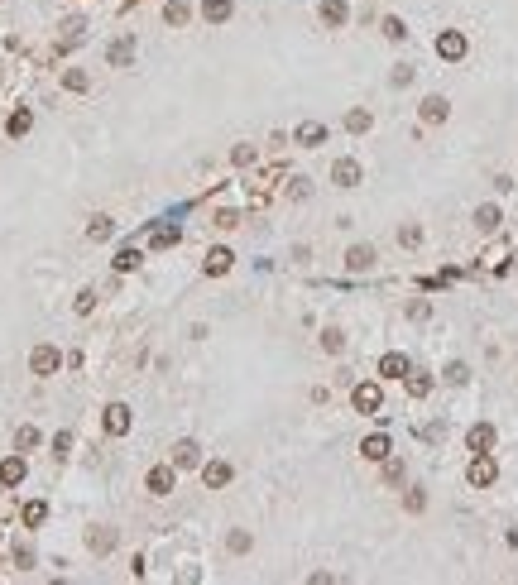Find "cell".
<instances>
[{
    "label": "cell",
    "mask_w": 518,
    "mask_h": 585,
    "mask_svg": "<svg viewBox=\"0 0 518 585\" xmlns=\"http://www.w3.org/2000/svg\"><path fill=\"white\" fill-rule=\"evenodd\" d=\"M380 374H384V379H408V355L389 350V355L380 360Z\"/></svg>",
    "instance_id": "14"
},
{
    "label": "cell",
    "mask_w": 518,
    "mask_h": 585,
    "mask_svg": "<svg viewBox=\"0 0 518 585\" xmlns=\"http://www.w3.org/2000/svg\"><path fill=\"white\" fill-rule=\"evenodd\" d=\"M465 480H470L475 489H490L494 480H499V465H494V456H490V451H475V461H470Z\"/></svg>",
    "instance_id": "1"
},
{
    "label": "cell",
    "mask_w": 518,
    "mask_h": 585,
    "mask_svg": "<svg viewBox=\"0 0 518 585\" xmlns=\"http://www.w3.org/2000/svg\"><path fill=\"white\" fill-rule=\"evenodd\" d=\"M58 365H63V355L53 346H34V355H29V370L34 374H58Z\"/></svg>",
    "instance_id": "6"
},
{
    "label": "cell",
    "mask_w": 518,
    "mask_h": 585,
    "mask_svg": "<svg viewBox=\"0 0 518 585\" xmlns=\"http://www.w3.org/2000/svg\"><path fill=\"white\" fill-rule=\"evenodd\" d=\"M178 240H183V226H159V231L149 236V245H154V250H168V245H178Z\"/></svg>",
    "instance_id": "24"
},
{
    "label": "cell",
    "mask_w": 518,
    "mask_h": 585,
    "mask_svg": "<svg viewBox=\"0 0 518 585\" xmlns=\"http://www.w3.org/2000/svg\"><path fill=\"white\" fill-rule=\"evenodd\" d=\"M475 226H480V231H494V226H499V207H494V202L475 207Z\"/></svg>",
    "instance_id": "28"
},
{
    "label": "cell",
    "mask_w": 518,
    "mask_h": 585,
    "mask_svg": "<svg viewBox=\"0 0 518 585\" xmlns=\"http://www.w3.org/2000/svg\"><path fill=\"white\" fill-rule=\"evenodd\" d=\"M408 82H413V68H408V63H399V68H394V86H408Z\"/></svg>",
    "instance_id": "35"
},
{
    "label": "cell",
    "mask_w": 518,
    "mask_h": 585,
    "mask_svg": "<svg viewBox=\"0 0 518 585\" xmlns=\"http://www.w3.org/2000/svg\"><path fill=\"white\" fill-rule=\"evenodd\" d=\"M34 446H39V427L25 423L20 432H15V451H34Z\"/></svg>",
    "instance_id": "25"
},
{
    "label": "cell",
    "mask_w": 518,
    "mask_h": 585,
    "mask_svg": "<svg viewBox=\"0 0 518 585\" xmlns=\"http://www.w3.org/2000/svg\"><path fill=\"white\" fill-rule=\"evenodd\" d=\"M86 547L101 557V552H110V547H115V532H110V528H91V532H86Z\"/></svg>",
    "instance_id": "23"
},
{
    "label": "cell",
    "mask_w": 518,
    "mask_h": 585,
    "mask_svg": "<svg viewBox=\"0 0 518 585\" xmlns=\"http://www.w3.org/2000/svg\"><path fill=\"white\" fill-rule=\"evenodd\" d=\"M231 552H250V532H231Z\"/></svg>",
    "instance_id": "39"
},
{
    "label": "cell",
    "mask_w": 518,
    "mask_h": 585,
    "mask_svg": "<svg viewBox=\"0 0 518 585\" xmlns=\"http://www.w3.org/2000/svg\"><path fill=\"white\" fill-rule=\"evenodd\" d=\"M322 350H327V355H341V350H346V336H341L336 326H331V331H322Z\"/></svg>",
    "instance_id": "31"
},
{
    "label": "cell",
    "mask_w": 518,
    "mask_h": 585,
    "mask_svg": "<svg viewBox=\"0 0 518 585\" xmlns=\"http://www.w3.org/2000/svg\"><path fill=\"white\" fill-rule=\"evenodd\" d=\"M168 465H173V470H197V465H202V446H197V442H178Z\"/></svg>",
    "instance_id": "5"
},
{
    "label": "cell",
    "mask_w": 518,
    "mask_h": 585,
    "mask_svg": "<svg viewBox=\"0 0 518 585\" xmlns=\"http://www.w3.org/2000/svg\"><path fill=\"white\" fill-rule=\"evenodd\" d=\"M427 389H432L427 374H408V394H413V399H427Z\"/></svg>",
    "instance_id": "32"
},
{
    "label": "cell",
    "mask_w": 518,
    "mask_h": 585,
    "mask_svg": "<svg viewBox=\"0 0 518 585\" xmlns=\"http://www.w3.org/2000/svg\"><path fill=\"white\" fill-rule=\"evenodd\" d=\"M202 484H207V489L231 484V465H226V461H207V465H202Z\"/></svg>",
    "instance_id": "12"
},
{
    "label": "cell",
    "mask_w": 518,
    "mask_h": 585,
    "mask_svg": "<svg viewBox=\"0 0 518 585\" xmlns=\"http://www.w3.org/2000/svg\"><path fill=\"white\" fill-rule=\"evenodd\" d=\"M399 240H403V245H417V240H422V231H417V226H403V231H399Z\"/></svg>",
    "instance_id": "41"
},
{
    "label": "cell",
    "mask_w": 518,
    "mask_h": 585,
    "mask_svg": "<svg viewBox=\"0 0 518 585\" xmlns=\"http://www.w3.org/2000/svg\"><path fill=\"white\" fill-rule=\"evenodd\" d=\"M235 264V255H231V250H226V245H216V250H207V274H226V269Z\"/></svg>",
    "instance_id": "19"
},
{
    "label": "cell",
    "mask_w": 518,
    "mask_h": 585,
    "mask_svg": "<svg viewBox=\"0 0 518 585\" xmlns=\"http://www.w3.org/2000/svg\"><path fill=\"white\" fill-rule=\"evenodd\" d=\"M370 264H375V245H351V255H346V269H351V274H365Z\"/></svg>",
    "instance_id": "15"
},
{
    "label": "cell",
    "mask_w": 518,
    "mask_h": 585,
    "mask_svg": "<svg viewBox=\"0 0 518 585\" xmlns=\"http://www.w3.org/2000/svg\"><path fill=\"white\" fill-rule=\"evenodd\" d=\"M322 139H327V125H317V120H302L298 125V144L302 149H317Z\"/></svg>",
    "instance_id": "17"
},
{
    "label": "cell",
    "mask_w": 518,
    "mask_h": 585,
    "mask_svg": "<svg viewBox=\"0 0 518 585\" xmlns=\"http://www.w3.org/2000/svg\"><path fill=\"white\" fill-rule=\"evenodd\" d=\"M235 163H240V168L254 163V144H235Z\"/></svg>",
    "instance_id": "37"
},
{
    "label": "cell",
    "mask_w": 518,
    "mask_h": 585,
    "mask_svg": "<svg viewBox=\"0 0 518 585\" xmlns=\"http://www.w3.org/2000/svg\"><path fill=\"white\" fill-rule=\"evenodd\" d=\"M101 427H106V437H125V432H130V408H125V403H110Z\"/></svg>",
    "instance_id": "4"
},
{
    "label": "cell",
    "mask_w": 518,
    "mask_h": 585,
    "mask_svg": "<svg viewBox=\"0 0 518 585\" xmlns=\"http://www.w3.org/2000/svg\"><path fill=\"white\" fill-rule=\"evenodd\" d=\"M86 236H91V240H110V236H115V221H110V216H91Z\"/></svg>",
    "instance_id": "26"
},
{
    "label": "cell",
    "mask_w": 518,
    "mask_h": 585,
    "mask_svg": "<svg viewBox=\"0 0 518 585\" xmlns=\"http://www.w3.org/2000/svg\"><path fill=\"white\" fill-rule=\"evenodd\" d=\"M202 20L207 25H226L231 20V0H202Z\"/></svg>",
    "instance_id": "20"
},
{
    "label": "cell",
    "mask_w": 518,
    "mask_h": 585,
    "mask_svg": "<svg viewBox=\"0 0 518 585\" xmlns=\"http://www.w3.org/2000/svg\"><path fill=\"white\" fill-rule=\"evenodd\" d=\"M130 58H135V39H130V34H120V39L106 49V63H110V68H125Z\"/></svg>",
    "instance_id": "9"
},
{
    "label": "cell",
    "mask_w": 518,
    "mask_h": 585,
    "mask_svg": "<svg viewBox=\"0 0 518 585\" xmlns=\"http://www.w3.org/2000/svg\"><path fill=\"white\" fill-rule=\"evenodd\" d=\"M446 115H451V106H446V96H427V101H422V120H427V125H441Z\"/></svg>",
    "instance_id": "18"
},
{
    "label": "cell",
    "mask_w": 518,
    "mask_h": 585,
    "mask_svg": "<svg viewBox=\"0 0 518 585\" xmlns=\"http://www.w3.org/2000/svg\"><path fill=\"white\" fill-rule=\"evenodd\" d=\"M465 374H470L465 365H446V384H465Z\"/></svg>",
    "instance_id": "38"
},
{
    "label": "cell",
    "mask_w": 518,
    "mask_h": 585,
    "mask_svg": "<svg viewBox=\"0 0 518 585\" xmlns=\"http://www.w3.org/2000/svg\"><path fill=\"white\" fill-rule=\"evenodd\" d=\"M351 403H355V413H380L384 408V389L380 384H355Z\"/></svg>",
    "instance_id": "2"
},
{
    "label": "cell",
    "mask_w": 518,
    "mask_h": 585,
    "mask_svg": "<svg viewBox=\"0 0 518 585\" xmlns=\"http://www.w3.org/2000/svg\"><path fill=\"white\" fill-rule=\"evenodd\" d=\"M188 20H192L188 0H168V5H164V25H173V29H178V25H188Z\"/></svg>",
    "instance_id": "21"
},
{
    "label": "cell",
    "mask_w": 518,
    "mask_h": 585,
    "mask_svg": "<svg viewBox=\"0 0 518 585\" xmlns=\"http://www.w3.org/2000/svg\"><path fill=\"white\" fill-rule=\"evenodd\" d=\"M63 86H67V91H86V72H77V68L63 72Z\"/></svg>",
    "instance_id": "33"
},
{
    "label": "cell",
    "mask_w": 518,
    "mask_h": 585,
    "mask_svg": "<svg viewBox=\"0 0 518 585\" xmlns=\"http://www.w3.org/2000/svg\"><path fill=\"white\" fill-rule=\"evenodd\" d=\"M389 451H394V446H389V432H370V437L360 442V456H370V461H384Z\"/></svg>",
    "instance_id": "11"
},
{
    "label": "cell",
    "mask_w": 518,
    "mask_h": 585,
    "mask_svg": "<svg viewBox=\"0 0 518 585\" xmlns=\"http://www.w3.org/2000/svg\"><path fill=\"white\" fill-rule=\"evenodd\" d=\"M173 475H178L173 465H154V470H149V494H159V499L173 494Z\"/></svg>",
    "instance_id": "10"
},
{
    "label": "cell",
    "mask_w": 518,
    "mask_h": 585,
    "mask_svg": "<svg viewBox=\"0 0 518 585\" xmlns=\"http://www.w3.org/2000/svg\"><path fill=\"white\" fill-rule=\"evenodd\" d=\"M5 130H10V139H25V134L34 130V115H29V110H15V115L5 120Z\"/></svg>",
    "instance_id": "22"
},
{
    "label": "cell",
    "mask_w": 518,
    "mask_h": 585,
    "mask_svg": "<svg viewBox=\"0 0 518 585\" xmlns=\"http://www.w3.org/2000/svg\"><path fill=\"white\" fill-rule=\"evenodd\" d=\"M384 34H389V39H394V44H399V39H408V29H403V20H394V15H389V20H384Z\"/></svg>",
    "instance_id": "34"
},
{
    "label": "cell",
    "mask_w": 518,
    "mask_h": 585,
    "mask_svg": "<svg viewBox=\"0 0 518 585\" xmlns=\"http://www.w3.org/2000/svg\"><path fill=\"white\" fill-rule=\"evenodd\" d=\"M96 307V292H77V312H91Z\"/></svg>",
    "instance_id": "42"
},
{
    "label": "cell",
    "mask_w": 518,
    "mask_h": 585,
    "mask_svg": "<svg viewBox=\"0 0 518 585\" xmlns=\"http://www.w3.org/2000/svg\"><path fill=\"white\" fill-rule=\"evenodd\" d=\"M139 264H144V255H139L135 245H125V250L115 255V269H120V274H130V269H139Z\"/></svg>",
    "instance_id": "27"
},
{
    "label": "cell",
    "mask_w": 518,
    "mask_h": 585,
    "mask_svg": "<svg viewBox=\"0 0 518 585\" xmlns=\"http://www.w3.org/2000/svg\"><path fill=\"white\" fill-rule=\"evenodd\" d=\"M25 475H29L25 451H20V456H5V461H0V484H25Z\"/></svg>",
    "instance_id": "7"
},
{
    "label": "cell",
    "mask_w": 518,
    "mask_h": 585,
    "mask_svg": "<svg viewBox=\"0 0 518 585\" xmlns=\"http://www.w3.org/2000/svg\"><path fill=\"white\" fill-rule=\"evenodd\" d=\"M53 451H58V456L72 451V437H67V432H58V437H53Z\"/></svg>",
    "instance_id": "40"
},
{
    "label": "cell",
    "mask_w": 518,
    "mask_h": 585,
    "mask_svg": "<svg viewBox=\"0 0 518 585\" xmlns=\"http://www.w3.org/2000/svg\"><path fill=\"white\" fill-rule=\"evenodd\" d=\"M322 20H327L331 29H341L351 20V5H346V0H322Z\"/></svg>",
    "instance_id": "16"
},
{
    "label": "cell",
    "mask_w": 518,
    "mask_h": 585,
    "mask_svg": "<svg viewBox=\"0 0 518 585\" xmlns=\"http://www.w3.org/2000/svg\"><path fill=\"white\" fill-rule=\"evenodd\" d=\"M44 518H48V504H44V499H29V504H25V523H29V528H39Z\"/></svg>",
    "instance_id": "30"
},
{
    "label": "cell",
    "mask_w": 518,
    "mask_h": 585,
    "mask_svg": "<svg viewBox=\"0 0 518 585\" xmlns=\"http://www.w3.org/2000/svg\"><path fill=\"white\" fill-rule=\"evenodd\" d=\"M331 183H336V187H355V183H360V163H355V159H336V163H331Z\"/></svg>",
    "instance_id": "8"
},
{
    "label": "cell",
    "mask_w": 518,
    "mask_h": 585,
    "mask_svg": "<svg viewBox=\"0 0 518 585\" xmlns=\"http://www.w3.org/2000/svg\"><path fill=\"white\" fill-rule=\"evenodd\" d=\"M436 53L446 58V63H461V58H465V34H461V29H446V34L436 39Z\"/></svg>",
    "instance_id": "3"
},
{
    "label": "cell",
    "mask_w": 518,
    "mask_h": 585,
    "mask_svg": "<svg viewBox=\"0 0 518 585\" xmlns=\"http://www.w3.org/2000/svg\"><path fill=\"white\" fill-rule=\"evenodd\" d=\"M465 446H470V451H490V446H494V427L490 423H475L470 432H465Z\"/></svg>",
    "instance_id": "13"
},
{
    "label": "cell",
    "mask_w": 518,
    "mask_h": 585,
    "mask_svg": "<svg viewBox=\"0 0 518 585\" xmlns=\"http://www.w3.org/2000/svg\"><path fill=\"white\" fill-rule=\"evenodd\" d=\"M403 504H408V513H422V504H427V494H422V489H413V494L403 499Z\"/></svg>",
    "instance_id": "36"
},
{
    "label": "cell",
    "mask_w": 518,
    "mask_h": 585,
    "mask_svg": "<svg viewBox=\"0 0 518 585\" xmlns=\"http://www.w3.org/2000/svg\"><path fill=\"white\" fill-rule=\"evenodd\" d=\"M370 125H375V115H370V110H351V115H346V130H351V134H365Z\"/></svg>",
    "instance_id": "29"
}]
</instances>
